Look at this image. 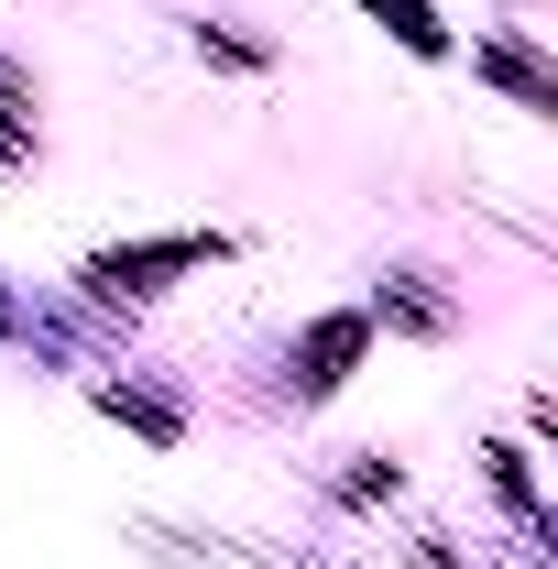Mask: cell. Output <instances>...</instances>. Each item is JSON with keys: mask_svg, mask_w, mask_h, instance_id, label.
<instances>
[{"mask_svg": "<svg viewBox=\"0 0 558 569\" xmlns=\"http://www.w3.org/2000/svg\"><path fill=\"white\" fill-rule=\"evenodd\" d=\"M361 11H372V22L395 33V44H417V56H449V33L427 22V0H361Z\"/></svg>", "mask_w": 558, "mask_h": 569, "instance_id": "obj_1", "label": "cell"}]
</instances>
